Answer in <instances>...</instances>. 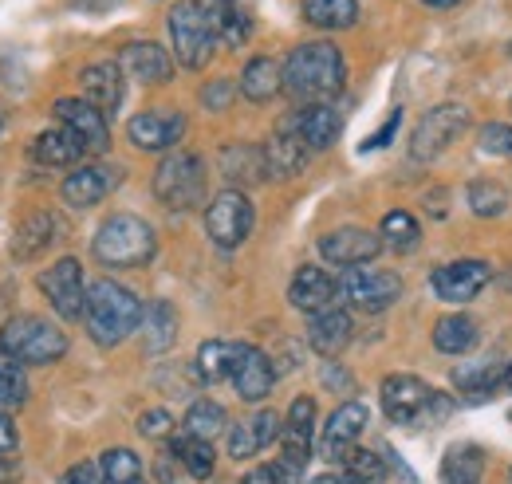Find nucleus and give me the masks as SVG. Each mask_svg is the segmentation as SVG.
Returning <instances> with one entry per match:
<instances>
[{"mask_svg": "<svg viewBox=\"0 0 512 484\" xmlns=\"http://www.w3.org/2000/svg\"><path fill=\"white\" fill-rule=\"evenodd\" d=\"M284 67V95L300 107H312V103H331L343 83H347V63L343 52L327 40H312V44H300L288 52Z\"/></svg>", "mask_w": 512, "mask_h": 484, "instance_id": "nucleus-1", "label": "nucleus"}, {"mask_svg": "<svg viewBox=\"0 0 512 484\" xmlns=\"http://www.w3.org/2000/svg\"><path fill=\"white\" fill-rule=\"evenodd\" d=\"M83 323H87V335L99 347H119L127 335L138 331V323H142V300L130 288L115 284V280H95L87 288Z\"/></svg>", "mask_w": 512, "mask_h": 484, "instance_id": "nucleus-2", "label": "nucleus"}, {"mask_svg": "<svg viewBox=\"0 0 512 484\" xmlns=\"http://www.w3.org/2000/svg\"><path fill=\"white\" fill-rule=\"evenodd\" d=\"M166 28H170V44H174V56L182 67L201 71L209 67L217 44H221V32H217V8L205 4V0H178L166 16Z\"/></svg>", "mask_w": 512, "mask_h": 484, "instance_id": "nucleus-3", "label": "nucleus"}, {"mask_svg": "<svg viewBox=\"0 0 512 484\" xmlns=\"http://www.w3.org/2000/svg\"><path fill=\"white\" fill-rule=\"evenodd\" d=\"M91 252L103 268H146L158 252V237H154L150 221H142L134 213H111L99 225Z\"/></svg>", "mask_w": 512, "mask_h": 484, "instance_id": "nucleus-4", "label": "nucleus"}, {"mask_svg": "<svg viewBox=\"0 0 512 484\" xmlns=\"http://www.w3.org/2000/svg\"><path fill=\"white\" fill-rule=\"evenodd\" d=\"M0 355L20 366H52L67 355V335L40 315H12L0 327Z\"/></svg>", "mask_w": 512, "mask_h": 484, "instance_id": "nucleus-5", "label": "nucleus"}, {"mask_svg": "<svg viewBox=\"0 0 512 484\" xmlns=\"http://www.w3.org/2000/svg\"><path fill=\"white\" fill-rule=\"evenodd\" d=\"M154 197L174 209V213H186V209H197L205 201V162L197 154H166L154 170Z\"/></svg>", "mask_w": 512, "mask_h": 484, "instance_id": "nucleus-6", "label": "nucleus"}, {"mask_svg": "<svg viewBox=\"0 0 512 484\" xmlns=\"http://www.w3.org/2000/svg\"><path fill=\"white\" fill-rule=\"evenodd\" d=\"M383 410L390 422H434V418H442L449 414V398H442L430 382H422L418 374H390L383 378Z\"/></svg>", "mask_w": 512, "mask_h": 484, "instance_id": "nucleus-7", "label": "nucleus"}, {"mask_svg": "<svg viewBox=\"0 0 512 484\" xmlns=\"http://www.w3.org/2000/svg\"><path fill=\"white\" fill-rule=\"evenodd\" d=\"M253 225H256L253 201L241 189L217 193L209 201V209H205V233H209V241L217 244V248H225V252L229 248H241V244L249 241Z\"/></svg>", "mask_w": 512, "mask_h": 484, "instance_id": "nucleus-8", "label": "nucleus"}, {"mask_svg": "<svg viewBox=\"0 0 512 484\" xmlns=\"http://www.w3.org/2000/svg\"><path fill=\"white\" fill-rule=\"evenodd\" d=\"M465 126H469V111H465L461 103H442V107H434L430 115H422V122H418L414 134H410V158H418V162L438 158L442 150H449V146L465 134Z\"/></svg>", "mask_w": 512, "mask_h": 484, "instance_id": "nucleus-9", "label": "nucleus"}, {"mask_svg": "<svg viewBox=\"0 0 512 484\" xmlns=\"http://www.w3.org/2000/svg\"><path fill=\"white\" fill-rule=\"evenodd\" d=\"M36 284H40V292L48 296L52 303V311L60 315V319H83V307H87V280H83V264L75 260V256H64V260H56L52 268H44L40 276H36Z\"/></svg>", "mask_w": 512, "mask_h": 484, "instance_id": "nucleus-10", "label": "nucleus"}, {"mask_svg": "<svg viewBox=\"0 0 512 484\" xmlns=\"http://www.w3.org/2000/svg\"><path fill=\"white\" fill-rule=\"evenodd\" d=\"M339 296L359 311H386L402 296V280H398V272H386V268H367V264L347 268L339 276Z\"/></svg>", "mask_w": 512, "mask_h": 484, "instance_id": "nucleus-11", "label": "nucleus"}, {"mask_svg": "<svg viewBox=\"0 0 512 484\" xmlns=\"http://www.w3.org/2000/svg\"><path fill=\"white\" fill-rule=\"evenodd\" d=\"M229 382H233L241 402H264L272 394V382H276L272 359L253 343H233V351H229Z\"/></svg>", "mask_w": 512, "mask_h": 484, "instance_id": "nucleus-12", "label": "nucleus"}, {"mask_svg": "<svg viewBox=\"0 0 512 484\" xmlns=\"http://www.w3.org/2000/svg\"><path fill=\"white\" fill-rule=\"evenodd\" d=\"M379 252H383V237L371 229H359V225H343V229H331L327 237H320V256L343 272L371 264Z\"/></svg>", "mask_w": 512, "mask_h": 484, "instance_id": "nucleus-13", "label": "nucleus"}, {"mask_svg": "<svg viewBox=\"0 0 512 484\" xmlns=\"http://www.w3.org/2000/svg\"><path fill=\"white\" fill-rule=\"evenodd\" d=\"M56 119L60 126H67L87 154H103L111 146V126H107V115L87 103V99H56Z\"/></svg>", "mask_w": 512, "mask_h": 484, "instance_id": "nucleus-14", "label": "nucleus"}, {"mask_svg": "<svg viewBox=\"0 0 512 484\" xmlns=\"http://www.w3.org/2000/svg\"><path fill=\"white\" fill-rule=\"evenodd\" d=\"M489 280H493V268H489L485 260H449V264H442V268L430 276L438 300H446V303H469Z\"/></svg>", "mask_w": 512, "mask_h": 484, "instance_id": "nucleus-15", "label": "nucleus"}, {"mask_svg": "<svg viewBox=\"0 0 512 484\" xmlns=\"http://www.w3.org/2000/svg\"><path fill=\"white\" fill-rule=\"evenodd\" d=\"M312 433H316V402L312 398H296L288 406V418H284V433H280V461L284 465H296V469H308L312 461Z\"/></svg>", "mask_w": 512, "mask_h": 484, "instance_id": "nucleus-16", "label": "nucleus"}, {"mask_svg": "<svg viewBox=\"0 0 512 484\" xmlns=\"http://www.w3.org/2000/svg\"><path fill=\"white\" fill-rule=\"evenodd\" d=\"M182 134H186V119L178 111H142L127 122V138L138 150H150V154L178 146Z\"/></svg>", "mask_w": 512, "mask_h": 484, "instance_id": "nucleus-17", "label": "nucleus"}, {"mask_svg": "<svg viewBox=\"0 0 512 484\" xmlns=\"http://www.w3.org/2000/svg\"><path fill=\"white\" fill-rule=\"evenodd\" d=\"M339 300V280H331L320 264H304L292 284H288V303L304 315H320V311H331Z\"/></svg>", "mask_w": 512, "mask_h": 484, "instance_id": "nucleus-18", "label": "nucleus"}, {"mask_svg": "<svg viewBox=\"0 0 512 484\" xmlns=\"http://www.w3.org/2000/svg\"><path fill=\"white\" fill-rule=\"evenodd\" d=\"M367 422H371V410H367L363 402H343V406L327 418V425H323V437H320L323 457L343 461V453L363 437Z\"/></svg>", "mask_w": 512, "mask_h": 484, "instance_id": "nucleus-19", "label": "nucleus"}, {"mask_svg": "<svg viewBox=\"0 0 512 484\" xmlns=\"http://www.w3.org/2000/svg\"><path fill=\"white\" fill-rule=\"evenodd\" d=\"M79 87H83V99L95 103L107 119L119 111L123 103V63L103 60V63H87L79 71Z\"/></svg>", "mask_w": 512, "mask_h": 484, "instance_id": "nucleus-20", "label": "nucleus"}, {"mask_svg": "<svg viewBox=\"0 0 512 484\" xmlns=\"http://www.w3.org/2000/svg\"><path fill=\"white\" fill-rule=\"evenodd\" d=\"M284 126H292L308 150H327V146H335V142H339L343 119H339V111H335V107H327V103H312V107L292 111V115L284 119Z\"/></svg>", "mask_w": 512, "mask_h": 484, "instance_id": "nucleus-21", "label": "nucleus"}, {"mask_svg": "<svg viewBox=\"0 0 512 484\" xmlns=\"http://www.w3.org/2000/svg\"><path fill=\"white\" fill-rule=\"evenodd\" d=\"M115 182H119V170H111V166H79L64 178L60 197L71 209H91L115 189Z\"/></svg>", "mask_w": 512, "mask_h": 484, "instance_id": "nucleus-22", "label": "nucleus"}, {"mask_svg": "<svg viewBox=\"0 0 512 484\" xmlns=\"http://www.w3.org/2000/svg\"><path fill=\"white\" fill-rule=\"evenodd\" d=\"M119 63H123V71L134 75L138 83H170L174 79L170 52L162 44H154V40H134V44H127Z\"/></svg>", "mask_w": 512, "mask_h": 484, "instance_id": "nucleus-23", "label": "nucleus"}, {"mask_svg": "<svg viewBox=\"0 0 512 484\" xmlns=\"http://www.w3.org/2000/svg\"><path fill=\"white\" fill-rule=\"evenodd\" d=\"M351 335H355V327H351V315H347L343 307L320 311V315H312V323H308V343H312V351L323 355V359H339L343 347L351 343Z\"/></svg>", "mask_w": 512, "mask_h": 484, "instance_id": "nucleus-24", "label": "nucleus"}, {"mask_svg": "<svg viewBox=\"0 0 512 484\" xmlns=\"http://www.w3.org/2000/svg\"><path fill=\"white\" fill-rule=\"evenodd\" d=\"M308 146L300 142V134L292 126L280 122V130L264 142V162H268V174L272 178H296L304 166H308Z\"/></svg>", "mask_w": 512, "mask_h": 484, "instance_id": "nucleus-25", "label": "nucleus"}, {"mask_svg": "<svg viewBox=\"0 0 512 484\" xmlns=\"http://www.w3.org/2000/svg\"><path fill=\"white\" fill-rule=\"evenodd\" d=\"M138 335H142V351L146 355H166L178 339V311L174 303L166 300H150L142 307V323H138Z\"/></svg>", "mask_w": 512, "mask_h": 484, "instance_id": "nucleus-26", "label": "nucleus"}, {"mask_svg": "<svg viewBox=\"0 0 512 484\" xmlns=\"http://www.w3.org/2000/svg\"><path fill=\"white\" fill-rule=\"evenodd\" d=\"M60 237V221L52 217V213H28L20 225H16V233H12V260H36V256H44L52 244Z\"/></svg>", "mask_w": 512, "mask_h": 484, "instance_id": "nucleus-27", "label": "nucleus"}, {"mask_svg": "<svg viewBox=\"0 0 512 484\" xmlns=\"http://www.w3.org/2000/svg\"><path fill=\"white\" fill-rule=\"evenodd\" d=\"M217 170L233 185H256L268 178V162H264V146H249V142H233L221 146L217 154Z\"/></svg>", "mask_w": 512, "mask_h": 484, "instance_id": "nucleus-28", "label": "nucleus"}, {"mask_svg": "<svg viewBox=\"0 0 512 484\" xmlns=\"http://www.w3.org/2000/svg\"><path fill=\"white\" fill-rule=\"evenodd\" d=\"M83 154H87L83 142H79L67 126L40 130V134L32 138V162H40V166H48V170H67V166H75Z\"/></svg>", "mask_w": 512, "mask_h": 484, "instance_id": "nucleus-29", "label": "nucleus"}, {"mask_svg": "<svg viewBox=\"0 0 512 484\" xmlns=\"http://www.w3.org/2000/svg\"><path fill=\"white\" fill-rule=\"evenodd\" d=\"M284 91V67L268 56H253L241 71V95L249 103H272Z\"/></svg>", "mask_w": 512, "mask_h": 484, "instance_id": "nucleus-30", "label": "nucleus"}, {"mask_svg": "<svg viewBox=\"0 0 512 484\" xmlns=\"http://www.w3.org/2000/svg\"><path fill=\"white\" fill-rule=\"evenodd\" d=\"M304 20L312 28L323 32H343V28H355L359 24V0H304Z\"/></svg>", "mask_w": 512, "mask_h": 484, "instance_id": "nucleus-31", "label": "nucleus"}, {"mask_svg": "<svg viewBox=\"0 0 512 484\" xmlns=\"http://www.w3.org/2000/svg\"><path fill=\"white\" fill-rule=\"evenodd\" d=\"M170 453L182 461L186 477H193V481H209V477H213V469H217L213 441H201V437H190V433L170 437Z\"/></svg>", "mask_w": 512, "mask_h": 484, "instance_id": "nucleus-32", "label": "nucleus"}, {"mask_svg": "<svg viewBox=\"0 0 512 484\" xmlns=\"http://www.w3.org/2000/svg\"><path fill=\"white\" fill-rule=\"evenodd\" d=\"M434 347L442 355H469L477 347V319H469V315H446V319H438Z\"/></svg>", "mask_w": 512, "mask_h": 484, "instance_id": "nucleus-33", "label": "nucleus"}, {"mask_svg": "<svg viewBox=\"0 0 512 484\" xmlns=\"http://www.w3.org/2000/svg\"><path fill=\"white\" fill-rule=\"evenodd\" d=\"M225 429H229L225 406H217V402H209V398L193 402L190 410H186V418H182V433L201 437V441H213V437H217V433H225Z\"/></svg>", "mask_w": 512, "mask_h": 484, "instance_id": "nucleus-34", "label": "nucleus"}, {"mask_svg": "<svg viewBox=\"0 0 512 484\" xmlns=\"http://www.w3.org/2000/svg\"><path fill=\"white\" fill-rule=\"evenodd\" d=\"M481 469H485V453L477 445H453L446 453L442 477H446V484H477Z\"/></svg>", "mask_w": 512, "mask_h": 484, "instance_id": "nucleus-35", "label": "nucleus"}, {"mask_svg": "<svg viewBox=\"0 0 512 484\" xmlns=\"http://www.w3.org/2000/svg\"><path fill=\"white\" fill-rule=\"evenodd\" d=\"M379 237H383L386 248H394V252H410L414 244L422 241V229H418V221H414V213H406V209H394V213H386L383 225H379Z\"/></svg>", "mask_w": 512, "mask_h": 484, "instance_id": "nucleus-36", "label": "nucleus"}, {"mask_svg": "<svg viewBox=\"0 0 512 484\" xmlns=\"http://www.w3.org/2000/svg\"><path fill=\"white\" fill-rule=\"evenodd\" d=\"M229 351H233V343H221V339H209V343H201L197 347V359H193V374L201 378V382H225L229 378Z\"/></svg>", "mask_w": 512, "mask_h": 484, "instance_id": "nucleus-37", "label": "nucleus"}, {"mask_svg": "<svg viewBox=\"0 0 512 484\" xmlns=\"http://www.w3.org/2000/svg\"><path fill=\"white\" fill-rule=\"evenodd\" d=\"M343 477H347L351 484H383V477H386L383 457L371 453V449L351 445V449L343 453Z\"/></svg>", "mask_w": 512, "mask_h": 484, "instance_id": "nucleus-38", "label": "nucleus"}, {"mask_svg": "<svg viewBox=\"0 0 512 484\" xmlns=\"http://www.w3.org/2000/svg\"><path fill=\"white\" fill-rule=\"evenodd\" d=\"M99 469H103V481L107 484H146L142 461H138V453H130V449H107V453L99 457Z\"/></svg>", "mask_w": 512, "mask_h": 484, "instance_id": "nucleus-39", "label": "nucleus"}, {"mask_svg": "<svg viewBox=\"0 0 512 484\" xmlns=\"http://www.w3.org/2000/svg\"><path fill=\"white\" fill-rule=\"evenodd\" d=\"M465 201L477 217H501L509 209V189L501 182H469Z\"/></svg>", "mask_w": 512, "mask_h": 484, "instance_id": "nucleus-40", "label": "nucleus"}, {"mask_svg": "<svg viewBox=\"0 0 512 484\" xmlns=\"http://www.w3.org/2000/svg\"><path fill=\"white\" fill-rule=\"evenodd\" d=\"M28 402V374L16 359H0V410L12 414Z\"/></svg>", "mask_w": 512, "mask_h": 484, "instance_id": "nucleus-41", "label": "nucleus"}, {"mask_svg": "<svg viewBox=\"0 0 512 484\" xmlns=\"http://www.w3.org/2000/svg\"><path fill=\"white\" fill-rule=\"evenodd\" d=\"M501 378H505V370H501V366H493V363L457 366V370H453V382H457L465 394H489Z\"/></svg>", "mask_w": 512, "mask_h": 484, "instance_id": "nucleus-42", "label": "nucleus"}, {"mask_svg": "<svg viewBox=\"0 0 512 484\" xmlns=\"http://www.w3.org/2000/svg\"><path fill=\"white\" fill-rule=\"evenodd\" d=\"M225 441H229V457H233V461H249V457H256V453L264 449L253 418L229 425V429H225Z\"/></svg>", "mask_w": 512, "mask_h": 484, "instance_id": "nucleus-43", "label": "nucleus"}, {"mask_svg": "<svg viewBox=\"0 0 512 484\" xmlns=\"http://www.w3.org/2000/svg\"><path fill=\"white\" fill-rule=\"evenodd\" d=\"M249 16L241 12V8H233V4H221L217 8V32H221V40L229 44V48H241L245 40H249Z\"/></svg>", "mask_w": 512, "mask_h": 484, "instance_id": "nucleus-44", "label": "nucleus"}, {"mask_svg": "<svg viewBox=\"0 0 512 484\" xmlns=\"http://www.w3.org/2000/svg\"><path fill=\"white\" fill-rule=\"evenodd\" d=\"M138 433H142V437H154V441L174 437V418H170V410H146V414L138 418Z\"/></svg>", "mask_w": 512, "mask_h": 484, "instance_id": "nucleus-45", "label": "nucleus"}, {"mask_svg": "<svg viewBox=\"0 0 512 484\" xmlns=\"http://www.w3.org/2000/svg\"><path fill=\"white\" fill-rule=\"evenodd\" d=\"M481 150H485V154H512V126L489 122V126L481 130Z\"/></svg>", "mask_w": 512, "mask_h": 484, "instance_id": "nucleus-46", "label": "nucleus"}, {"mask_svg": "<svg viewBox=\"0 0 512 484\" xmlns=\"http://www.w3.org/2000/svg\"><path fill=\"white\" fill-rule=\"evenodd\" d=\"M60 484H103V469L95 461H79L60 477Z\"/></svg>", "mask_w": 512, "mask_h": 484, "instance_id": "nucleus-47", "label": "nucleus"}, {"mask_svg": "<svg viewBox=\"0 0 512 484\" xmlns=\"http://www.w3.org/2000/svg\"><path fill=\"white\" fill-rule=\"evenodd\" d=\"M16 449H20V433H16V422L0 410V461H8V457H16Z\"/></svg>", "mask_w": 512, "mask_h": 484, "instance_id": "nucleus-48", "label": "nucleus"}, {"mask_svg": "<svg viewBox=\"0 0 512 484\" xmlns=\"http://www.w3.org/2000/svg\"><path fill=\"white\" fill-rule=\"evenodd\" d=\"M154 477H158V484H182V461L174 453H162L154 465Z\"/></svg>", "mask_w": 512, "mask_h": 484, "instance_id": "nucleus-49", "label": "nucleus"}, {"mask_svg": "<svg viewBox=\"0 0 512 484\" xmlns=\"http://www.w3.org/2000/svg\"><path fill=\"white\" fill-rule=\"evenodd\" d=\"M229 95H233V83H213V87L201 91V103L213 107V111H221V107L229 103Z\"/></svg>", "mask_w": 512, "mask_h": 484, "instance_id": "nucleus-50", "label": "nucleus"}, {"mask_svg": "<svg viewBox=\"0 0 512 484\" xmlns=\"http://www.w3.org/2000/svg\"><path fill=\"white\" fill-rule=\"evenodd\" d=\"M398 122H402V111H394V115H390V119L383 122V130H379V134H375V138H371V142H367L363 150H379V146H386V142L394 138V130H398Z\"/></svg>", "mask_w": 512, "mask_h": 484, "instance_id": "nucleus-51", "label": "nucleus"}, {"mask_svg": "<svg viewBox=\"0 0 512 484\" xmlns=\"http://www.w3.org/2000/svg\"><path fill=\"white\" fill-rule=\"evenodd\" d=\"M241 484H280V481H276L272 465H260V469H253V473H249V477H245Z\"/></svg>", "mask_w": 512, "mask_h": 484, "instance_id": "nucleus-52", "label": "nucleus"}, {"mask_svg": "<svg viewBox=\"0 0 512 484\" xmlns=\"http://www.w3.org/2000/svg\"><path fill=\"white\" fill-rule=\"evenodd\" d=\"M422 4H426V8H457L461 0H422Z\"/></svg>", "mask_w": 512, "mask_h": 484, "instance_id": "nucleus-53", "label": "nucleus"}, {"mask_svg": "<svg viewBox=\"0 0 512 484\" xmlns=\"http://www.w3.org/2000/svg\"><path fill=\"white\" fill-rule=\"evenodd\" d=\"M312 484H351L347 477H316Z\"/></svg>", "mask_w": 512, "mask_h": 484, "instance_id": "nucleus-54", "label": "nucleus"}, {"mask_svg": "<svg viewBox=\"0 0 512 484\" xmlns=\"http://www.w3.org/2000/svg\"><path fill=\"white\" fill-rule=\"evenodd\" d=\"M505 382H509V386H512V363L505 366Z\"/></svg>", "mask_w": 512, "mask_h": 484, "instance_id": "nucleus-55", "label": "nucleus"}]
</instances>
